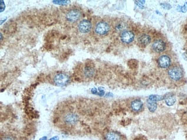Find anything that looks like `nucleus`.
<instances>
[{
    "label": "nucleus",
    "mask_w": 187,
    "mask_h": 140,
    "mask_svg": "<svg viewBox=\"0 0 187 140\" xmlns=\"http://www.w3.org/2000/svg\"><path fill=\"white\" fill-rule=\"evenodd\" d=\"M169 77L175 81L180 80L184 75L183 69L178 65H173L170 67L168 71Z\"/></svg>",
    "instance_id": "f257e3e1"
},
{
    "label": "nucleus",
    "mask_w": 187,
    "mask_h": 140,
    "mask_svg": "<svg viewBox=\"0 0 187 140\" xmlns=\"http://www.w3.org/2000/svg\"><path fill=\"white\" fill-rule=\"evenodd\" d=\"M110 26L107 22L105 21H101L96 24L95 28V31L97 35L104 36L110 32Z\"/></svg>",
    "instance_id": "f03ea898"
},
{
    "label": "nucleus",
    "mask_w": 187,
    "mask_h": 140,
    "mask_svg": "<svg viewBox=\"0 0 187 140\" xmlns=\"http://www.w3.org/2000/svg\"><path fill=\"white\" fill-rule=\"evenodd\" d=\"M69 76L63 72L56 74L54 77V82L58 86H63L66 85L69 82Z\"/></svg>",
    "instance_id": "7ed1b4c3"
},
{
    "label": "nucleus",
    "mask_w": 187,
    "mask_h": 140,
    "mask_svg": "<svg viewBox=\"0 0 187 140\" xmlns=\"http://www.w3.org/2000/svg\"><path fill=\"white\" fill-rule=\"evenodd\" d=\"M81 16L80 11L77 9H73L69 11L66 14V19L70 23H75L78 21Z\"/></svg>",
    "instance_id": "20e7f679"
},
{
    "label": "nucleus",
    "mask_w": 187,
    "mask_h": 140,
    "mask_svg": "<svg viewBox=\"0 0 187 140\" xmlns=\"http://www.w3.org/2000/svg\"><path fill=\"white\" fill-rule=\"evenodd\" d=\"M92 23L89 20H82L78 26V31L82 33H87L90 31L92 29Z\"/></svg>",
    "instance_id": "39448f33"
},
{
    "label": "nucleus",
    "mask_w": 187,
    "mask_h": 140,
    "mask_svg": "<svg viewBox=\"0 0 187 140\" xmlns=\"http://www.w3.org/2000/svg\"><path fill=\"white\" fill-rule=\"evenodd\" d=\"M135 38V35L131 31H124L120 35V40L125 44L132 43Z\"/></svg>",
    "instance_id": "423d86ee"
},
{
    "label": "nucleus",
    "mask_w": 187,
    "mask_h": 140,
    "mask_svg": "<svg viewBox=\"0 0 187 140\" xmlns=\"http://www.w3.org/2000/svg\"><path fill=\"white\" fill-rule=\"evenodd\" d=\"M152 48L157 53H161L166 49V43L162 39H157L152 44Z\"/></svg>",
    "instance_id": "0eeeda50"
},
{
    "label": "nucleus",
    "mask_w": 187,
    "mask_h": 140,
    "mask_svg": "<svg viewBox=\"0 0 187 140\" xmlns=\"http://www.w3.org/2000/svg\"><path fill=\"white\" fill-rule=\"evenodd\" d=\"M158 65L162 68H168L171 64V58L166 55L161 56L158 60Z\"/></svg>",
    "instance_id": "6e6552de"
},
{
    "label": "nucleus",
    "mask_w": 187,
    "mask_h": 140,
    "mask_svg": "<svg viewBox=\"0 0 187 140\" xmlns=\"http://www.w3.org/2000/svg\"><path fill=\"white\" fill-rule=\"evenodd\" d=\"M64 122L68 125H74L78 121V117L77 115L73 113H69L64 116Z\"/></svg>",
    "instance_id": "1a4fd4ad"
},
{
    "label": "nucleus",
    "mask_w": 187,
    "mask_h": 140,
    "mask_svg": "<svg viewBox=\"0 0 187 140\" xmlns=\"http://www.w3.org/2000/svg\"><path fill=\"white\" fill-rule=\"evenodd\" d=\"M151 38L149 35L146 33H141L138 38V41L142 46H147L151 42Z\"/></svg>",
    "instance_id": "9d476101"
},
{
    "label": "nucleus",
    "mask_w": 187,
    "mask_h": 140,
    "mask_svg": "<svg viewBox=\"0 0 187 140\" xmlns=\"http://www.w3.org/2000/svg\"><path fill=\"white\" fill-rule=\"evenodd\" d=\"M143 107V102L140 99H135L131 103V108L134 112H139Z\"/></svg>",
    "instance_id": "9b49d317"
},
{
    "label": "nucleus",
    "mask_w": 187,
    "mask_h": 140,
    "mask_svg": "<svg viewBox=\"0 0 187 140\" xmlns=\"http://www.w3.org/2000/svg\"><path fill=\"white\" fill-rule=\"evenodd\" d=\"M107 140H121L120 136L115 131H110L105 135Z\"/></svg>",
    "instance_id": "f8f14e48"
},
{
    "label": "nucleus",
    "mask_w": 187,
    "mask_h": 140,
    "mask_svg": "<svg viewBox=\"0 0 187 140\" xmlns=\"http://www.w3.org/2000/svg\"><path fill=\"white\" fill-rule=\"evenodd\" d=\"M164 99L166 104L169 106L173 105L176 102V98L173 94H166L164 97Z\"/></svg>",
    "instance_id": "ddd939ff"
},
{
    "label": "nucleus",
    "mask_w": 187,
    "mask_h": 140,
    "mask_svg": "<svg viewBox=\"0 0 187 140\" xmlns=\"http://www.w3.org/2000/svg\"><path fill=\"white\" fill-rule=\"evenodd\" d=\"M147 106L150 112L151 113L154 112L157 109V103L156 102L153 101L152 99L148 98L147 100Z\"/></svg>",
    "instance_id": "4468645a"
},
{
    "label": "nucleus",
    "mask_w": 187,
    "mask_h": 140,
    "mask_svg": "<svg viewBox=\"0 0 187 140\" xmlns=\"http://www.w3.org/2000/svg\"><path fill=\"white\" fill-rule=\"evenodd\" d=\"M95 70L93 68L91 67H86L84 69V74L85 77H91L93 75Z\"/></svg>",
    "instance_id": "2eb2a0df"
},
{
    "label": "nucleus",
    "mask_w": 187,
    "mask_h": 140,
    "mask_svg": "<svg viewBox=\"0 0 187 140\" xmlns=\"http://www.w3.org/2000/svg\"><path fill=\"white\" fill-rule=\"evenodd\" d=\"M16 26L14 25L12 23H9L8 24H6L5 26V28H4V30L5 31H7L8 32H12V31H15L16 29Z\"/></svg>",
    "instance_id": "dca6fc26"
},
{
    "label": "nucleus",
    "mask_w": 187,
    "mask_h": 140,
    "mask_svg": "<svg viewBox=\"0 0 187 140\" xmlns=\"http://www.w3.org/2000/svg\"><path fill=\"white\" fill-rule=\"evenodd\" d=\"M177 11L181 12H186L187 11V2H186L183 6H178Z\"/></svg>",
    "instance_id": "f3484780"
},
{
    "label": "nucleus",
    "mask_w": 187,
    "mask_h": 140,
    "mask_svg": "<svg viewBox=\"0 0 187 140\" xmlns=\"http://www.w3.org/2000/svg\"><path fill=\"white\" fill-rule=\"evenodd\" d=\"M52 2L54 4H58V5H66V4H67L68 3H69L70 1H53Z\"/></svg>",
    "instance_id": "a211bd4d"
},
{
    "label": "nucleus",
    "mask_w": 187,
    "mask_h": 140,
    "mask_svg": "<svg viewBox=\"0 0 187 140\" xmlns=\"http://www.w3.org/2000/svg\"><path fill=\"white\" fill-rule=\"evenodd\" d=\"M161 5L162 6V7L163 9H170L172 8L171 5L168 3H162V4H161Z\"/></svg>",
    "instance_id": "6ab92c4d"
},
{
    "label": "nucleus",
    "mask_w": 187,
    "mask_h": 140,
    "mask_svg": "<svg viewBox=\"0 0 187 140\" xmlns=\"http://www.w3.org/2000/svg\"><path fill=\"white\" fill-rule=\"evenodd\" d=\"M124 27H125V26H124L123 24H122V23H119V24H118L116 26V29H117L118 31H120V30H122V29H123Z\"/></svg>",
    "instance_id": "aec40b11"
},
{
    "label": "nucleus",
    "mask_w": 187,
    "mask_h": 140,
    "mask_svg": "<svg viewBox=\"0 0 187 140\" xmlns=\"http://www.w3.org/2000/svg\"><path fill=\"white\" fill-rule=\"evenodd\" d=\"M3 140H15L12 137H9V136H8V137H5Z\"/></svg>",
    "instance_id": "412c9836"
},
{
    "label": "nucleus",
    "mask_w": 187,
    "mask_h": 140,
    "mask_svg": "<svg viewBox=\"0 0 187 140\" xmlns=\"http://www.w3.org/2000/svg\"><path fill=\"white\" fill-rule=\"evenodd\" d=\"M91 92L93 94H97V90L96 89H93L91 90Z\"/></svg>",
    "instance_id": "4be33fe9"
},
{
    "label": "nucleus",
    "mask_w": 187,
    "mask_h": 140,
    "mask_svg": "<svg viewBox=\"0 0 187 140\" xmlns=\"http://www.w3.org/2000/svg\"><path fill=\"white\" fill-rule=\"evenodd\" d=\"M49 140H59V137L58 136H54Z\"/></svg>",
    "instance_id": "5701e85b"
},
{
    "label": "nucleus",
    "mask_w": 187,
    "mask_h": 140,
    "mask_svg": "<svg viewBox=\"0 0 187 140\" xmlns=\"http://www.w3.org/2000/svg\"><path fill=\"white\" fill-rule=\"evenodd\" d=\"M140 1V2H139V1H138V2H139V3H140V4H142V1ZM138 6H139V7H140V8H142H142H143V6H142V5H140V4H138Z\"/></svg>",
    "instance_id": "b1692460"
},
{
    "label": "nucleus",
    "mask_w": 187,
    "mask_h": 140,
    "mask_svg": "<svg viewBox=\"0 0 187 140\" xmlns=\"http://www.w3.org/2000/svg\"><path fill=\"white\" fill-rule=\"evenodd\" d=\"M47 140V137H46V136H45V137H43L42 138L40 139V140Z\"/></svg>",
    "instance_id": "393cba45"
}]
</instances>
